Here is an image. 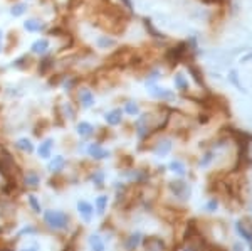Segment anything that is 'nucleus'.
Segmentation results:
<instances>
[{
	"label": "nucleus",
	"mask_w": 252,
	"mask_h": 251,
	"mask_svg": "<svg viewBox=\"0 0 252 251\" xmlns=\"http://www.w3.org/2000/svg\"><path fill=\"white\" fill-rule=\"evenodd\" d=\"M0 40H2V32H0Z\"/></svg>",
	"instance_id": "nucleus-33"
},
{
	"label": "nucleus",
	"mask_w": 252,
	"mask_h": 251,
	"mask_svg": "<svg viewBox=\"0 0 252 251\" xmlns=\"http://www.w3.org/2000/svg\"><path fill=\"white\" fill-rule=\"evenodd\" d=\"M189 71L193 74V79L197 81L198 84H204V81H202V78H200V72H198L197 68H195V66H192V64H190V66H189Z\"/></svg>",
	"instance_id": "nucleus-26"
},
{
	"label": "nucleus",
	"mask_w": 252,
	"mask_h": 251,
	"mask_svg": "<svg viewBox=\"0 0 252 251\" xmlns=\"http://www.w3.org/2000/svg\"><path fill=\"white\" fill-rule=\"evenodd\" d=\"M93 132H94V127L91 123H88V121H81L78 125V133L81 137H89Z\"/></svg>",
	"instance_id": "nucleus-12"
},
{
	"label": "nucleus",
	"mask_w": 252,
	"mask_h": 251,
	"mask_svg": "<svg viewBox=\"0 0 252 251\" xmlns=\"http://www.w3.org/2000/svg\"><path fill=\"white\" fill-rule=\"evenodd\" d=\"M24 12H26V5H24V3H15V5L12 7L10 14L14 15V17H20Z\"/></svg>",
	"instance_id": "nucleus-25"
},
{
	"label": "nucleus",
	"mask_w": 252,
	"mask_h": 251,
	"mask_svg": "<svg viewBox=\"0 0 252 251\" xmlns=\"http://www.w3.org/2000/svg\"><path fill=\"white\" fill-rule=\"evenodd\" d=\"M32 52L34 54H44L47 49H49V40L47 39H39V40H35L34 44H32Z\"/></svg>",
	"instance_id": "nucleus-9"
},
{
	"label": "nucleus",
	"mask_w": 252,
	"mask_h": 251,
	"mask_svg": "<svg viewBox=\"0 0 252 251\" xmlns=\"http://www.w3.org/2000/svg\"><path fill=\"white\" fill-rule=\"evenodd\" d=\"M121 2L126 5V9H131V0H121Z\"/></svg>",
	"instance_id": "nucleus-29"
},
{
	"label": "nucleus",
	"mask_w": 252,
	"mask_h": 251,
	"mask_svg": "<svg viewBox=\"0 0 252 251\" xmlns=\"http://www.w3.org/2000/svg\"><path fill=\"white\" fill-rule=\"evenodd\" d=\"M20 251H37L35 248H26V250H20Z\"/></svg>",
	"instance_id": "nucleus-31"
},
{
	"label": "nucleus",
	"mask_w": 252,
	"mask_h": 251,
	"mask_svg": "<svg viewBox=\"0 0 252 251\" xmlns=\"http://www.w3.org/2000/svg\"><path fill=\"white\" fill-rule=\"evenodd\" d=\"M89 246H91L93 251H104V243L101 240V236H97V234L89 236Z\"/></svg>",
	"instance_id": "nucleus-10"
},
{
	"label": "nucleus",
	"mask_w": 252,
	"mask_h": 251,
	"mask_svg": "<svg viewBox=\"0 0 252 251\" xmlns=\"http://www.w3.org/2000/svg\"><path fill=\"white\" fill-rule=\"evenodd\" d=\"M52 147H54V140L52 139L44 140L37 148V153H39L40 159H49V157H51V152H52Z\"/></svg>",
	"instance_id": "nucleus-4"
},
{
	"label": "nucleus",
	"mask_w": 252,
	"mask_h": 251,
	"mask_svg": "<svg viewBox=\"0 0 252 251\" xmlns=\"http://www.w3.org/2000/svg\"><path fill=\"white\" fill-rule=\"evenodd\" d=\"M24 27H26L29 32H39L40 29H44V26L39 22V20H34V19H31V20H27L26 24H24Z\"/></svg>",
	"instance_id": "nucleus-15"
},
{
	"label": "nucleus",
	"mask_w": 252,
	"mask_h": 251,
	"mask_svg": "<svg viewBox=\"0 0 252 251\" xmlns=\"http://www.w3.org/2000/svg\"><path fill=\"white\" fill-rule=\"evenodd\" d=\"M104 180V174L103 172H96L94 176H93V182H94L96 185H101Z\"/></svg>",
	"instance_id": "nucleus-27"
},
{
	"label": "nucleus",
	"mask_w": 252,
	"mask_h": 251,
	"mask_svg": "<svg viewBox=\"0 0 252 251\" xmlns=\"http://www.w3.org/2000/svg\"><path fill=\"white\" fill-rule=\"evenodd\" d=\"M150 93H152L155 98H160V100H172L175 98V95L172 91H168L166 88H158V86H152L150 88Z\"/></svg>",
	"instance_id": "nucleus-6"
},
{
	"label": "nucleus",
	"mask_w": 252,
	"mask_h": 251,
	"mask_svg": "<svg viewBox=\"0 0 252 251\" xmlns=\"http://www.w3.org/2000/svg\"><path fill=\"white\" fill-rule=\"evenodd\" d=\"M115 44H116V40L108 37V36H101V37L97 39V46H99L101 49H108V47L115 46Z\"/></svg>",
	"instance_id": "nucleus-17"
},
{
	"label": "nucleus",
	"mask_w": 252,
	"mask_h": 251,
	"mask_svg": "<svg viewBox=\"0 0 252 251\" xmlns=\"http://www.w3.org/2000/svg\"><path fill=\"white\" fill-rule=\"evenodd\" d=\"M170 169H172L173 172H177L178 176H184V174H185V165L182 164L180 160H173L172 165H170Z\"/></svg>",
	"instance_id": "nucleus-24"
},
{
	"label": "nucleus",
	"mask_w": 252,
	"mask_h": 251,
	"mask_svg": "<svg viewBox=\"0 0 252 251\" xmlns=\"http://www.w3.org/2000/svg\"><path fill=\"white\" fill-rule=\"evenodd\" d=\"M26 184L31 185V187H37V185L40 184V177L35 172H29L26 176Z\"/></svg>",
	"instance_id": "nucleus-18"
},
{
	"label": "nucleus",
	"mask_w": 252,
	"mask_h": 251,
	"mask_svg": "<svg viewBox=\"0 0 252 251\" xmlns=\"http://www.w3.org/2000/svg\"><path fill=\"white\" fill-rule=\"evenodd\" d=\"M209 208H210V209H214V208H217V202H215V201H210V204H209Z\"/></svg>",
	"instance_id": "nucleus-30"
},
{
	"label": "nucleus",
	"mask_w": 252,
	"mask_h": 251,
	"mask_svg": "<svg viewBox=\"0 0 252 251\" xmlns=\"http://www.w3.org/2000/svg\"><path fill=\"white\" fill-rule=\"evenodd\" d=\"M202 2L209 3V5H210V3H215V5H222V3L225 2V0H202Z\"/></svg>",
	"instance_id": "nucleus-28"
},
{
	"label": "nucleus",
	"mask_w": 252,
	"mask_h": 251,
	"mask_svg": "<svg viewBox=\"0 0 252 251\" xmlns=\"http://www.w3.org/2000/svg\"><path fill=\"white\" fill-rule=\"evenodd\" d=\"M175 86H177L180 91H187V88H189V83H187L185 76L182 74V72H177V74H175Z\"/></svg>",
	"instance_id": "nucleus-14"
},
{
	"label": "nucleus",
	"mask_w": 252,
	"mask_h": 251,
	"mask_svg": "<svg viewBox=\"0 0 252 251\" xmlns=\"http://www.w3.org/2000/svg\"><path fill=\"white\" fill-rule=\"evenodd\" d=\"M79 100H81V103H83L84 108H89V107L94 105V96H93V93L89 90H86V88L79 91Z\"/></svg>",
	"instance_id": "nucleus-8"
},
{
	"label": "nucleus",
	"mask_w": 252,
	"mask_h": 251,
	"mask_svg": "<svg viewBox=\"0 0 252 251\" xmlns=\"http://www.w3.org/2000/svg\"><path fill=\"white\" fill-rule=\"evenodd\" d=\"M27 201H29V204H31L32 211L37 213V214L42 213V208H40V202L37 201V197H35L34 194H29V196H27Z\"/></svg>",
	"instance_id": "nucleus-19"
},
{
	"label": "nucleus",
	"mask_w": 252,
	"mask_h": 251,
	"mask_svg": "<svg viewBox=\"0 0 252 251\" xmlns=\"http://www.w3.org/2000/svg\"><path fill=\"white\" fill-rule=\"evenodd\" d=\"M237 231H239V234H241V236L244 238V240L249 241L251 245H252V233H251V231H247L246 226H244L242 222H239V224H237Z\"/></svg>",
	"instance_id": "nucleus-20"
},
{
	"label": "nucleus",
	"mask_w": 252,
	"mask_h": 251,
	"mask_svg": "<svg viewBox=\"0 0 252 251\" xmlns=\"http://www.w3.org/2000/svg\"><path fill=\"white\" fill-rule=\"evenodd\" d=\"M94 208H96V213L99 214H104V211H106V208H108V196H99V197H96V201H94Z\"/></svg>",
	"instance_id": "nucleus-11"
},
{
	"label": "nucleus",
	"mask_w": 252,
	"mask_h": 251,
	"mask_svg": "<svg viewBox=\"0 0 252 251\" xmlns=\"http://www.w3.org/2000/svg\"><path fill=\"white\" fill-rule=\"evenodd\" d=\"M17 147L22 152H27V153L34 152V145H32V142L29 139H20V140H17Z\"/></svg>",
	"instance_id": "nucleus-13"
},
{
	"label": "nucleus",
	"mask_w": 252,
	"mask_h": 251,
	"mask_svg": "<svg viewBox=\"0 0 252 251\" xmlns=\"http://www.w3.org/2000/svg\"><path fill=\"white\" fill-rule=\"evenodd\" d=\"M78 213H79V216L83 217L84 221L89 222L94 211H93V206L89 204L88 201H78Z\"/></svg>",
	"instance_id": "nucleus-3"
},
{
	"label": "nucleus",
	"mask_w": 252,
	"mask_h": 251,
	"mask_svg": "<svg viewBox=\"0 0 252 251\" xmlns=\"http://www.w3.org/2000/svg\"><path fill=\"white\" fill-rule=\"evenodd\" d=\"M247 59H252V52H251V54H249V56H247V58H246V59H244V61H247Z\"/></svg>",
	"instance_id": "nucleus-32"
},
{
	"label": "nucleus",
	"mask_w": 252,
	"mask_h": 251,
	"mask_svg": "<svg viewBox=\"0 0 252 251\" xmlns=\"http://www.w3.org/2000/svg\"><path fill=\"white\" fill-rule=\"evenodd\" d=\"M145 26H146V29H148L150 32H152L153 37H158V39H160V37L163 39V37H165V36L161 34L160 31H157L155 27H153V24H152V20H150V19H145Z\"/></svg>",
	"instance_id": "nucleus-21"
},
{
	"label": "nucleus",
	"mask_w": 252,
	"mask_h": 251,
	"mask_svg": "<svg viewBox=\"0 0 252 251\" xmlns=\"http://www.w3.org/2000/svg\"><path fill=\"white\" fill-rule=\"evenodd\" d=\"M64 165H66V160H64V157L63 155H56L54 159H52L47 164V169L51 172H59V171H63Z\"/></svg>",
	"instance_id": "nucleus-7"
},
{
	"label": "nucleus",
	"mask_w": 252,
	"mask_h": 251,
	"mask_svg": "<svg viewBox=\"0 0 252 251\" xmlns=\"http://www.w3.org/2000/svg\"><path fill=\"white\" fill-rule=\"evenodd\" d=\"M44 221L52 229H67L69 216L63 211H44Z\"/></svg>",
	"instance_id": "nucleus-1"
},
{
	"label": "nucleus",
	"mask_w": 252,
	"mask_h": 251,
	"mask_svg": "<svg viewBox=\"0 0 252 251\" xmlns=\"http://www.w3.org/2000/svg\"><path fill=\"white\" fill-rule=\"evenodd\" d=\"M125 111L128 113V115L135 116V115H138V113H140V107H138L136 103H133V101H129V103L125 105Z\"/></svg>",
	"instance_id": "nucleus-22"
},
{
	"label": "nucleus",
	"mask_w": 252,
	"mask_h": 251,
	"mask_svg": "<svg viewBox=\"0 0 252 251\" xmlns=\"http://www.w3.org/2000/svg\"><path fill=\"white\" fill-rule=\"evenodd\" d=\"M88 153L96 160H101V159H106V157H109V152L106 150V148L101 147L99 143H91V145H89Z\"/></svg>",
	"instance_id": "nucleus-2"
},
{
	"label": "nucleus",
	"mask_w": 252,
	"mask_h": 251,
	"mask_svg": "<svg viewBox=\"0 0 252 251\" xmlns=\"http://www.w3.org/2000/svg\"><path fill=\"white\" fill-rule=\"evenodd\" d=\"M170 148H172V143H170L168 140H163L158 143V147L155 148V153L157 155H166V153L170 152Z\"/></svg>",
	"instance_id": "nucleus-16"
},
{
	"label": "nucleus",
	"mask_w": 252,
	"mask_h": 251,
	"mask_svg": "<svg viewBox=\"0 0 252 251\" xmlns=\"http://www.w3.org/2000/svg\"><path fill=\"white\" fill-rule=\"evenodd\" d=\"M104 120H106L108 125H111V127H116V125L121 123V120H123V111L121 110H111L106 113V116H104Z\"/></svg>",
	"instance_id": "nucleus-5"
},
{
	"label": "nucleus",
	"mask_w": 252,
	"mask_h": 251,
	"mask_svg": "<svg viewBox=\"0 0 252 251\" xmlns=\"http://www.w3.org/2000/svg\"><path fill=\"white\" fill-rule=\"evenodd\" d=\"M140 241H141V234H133V236H129V240L128 243H126V246H128V250H135L138 245H140Z\"/></svg>",
	"instance_id": "nucleus-23"
}]
</instances>
